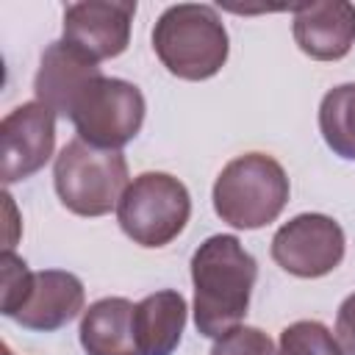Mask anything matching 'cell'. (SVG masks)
<instances>
[{
	"label": "cell",
	"mask_w": 355,
	"mask_h": 355,
	"mask_svg": "<svg viewBox=\"0 0 355 355\" xmlns=\"http://www.w3.org/2000/svg\"><path fill=\"white\" fill-rule=\"evenodd\" d=\"M258 263L230 233L208 236L191 255L194 324L205 338H222L247 316Z\"/></svg>",
	"instance_id": "obj_1"
},
{
	"label": "cell",
	"mask_w": 355,
	"mask_h": 355,
	"mask_svg": "<svg viewBox=\"0 0 355 355\" xmlns=\"http://www.w3.org/2000/svg\"><path fill=\"white\" fill-rule=\"evenodd\" d=\"M153 50L175 78L208 80L225 67L230 39L214 6L178 3L155 19Z\"/></svg>",
	"instance_id": "obj_2"
},
{
	"label": "cell",
	"mask_w": 355,
	"mask_h": 355,
	"mask_svg": "<svg viewBox=\"0 0 355 355\" xmlns=\"http://www.w3.org/2000/svg\"><path fill=\"white\" fill-rule=\"evenodd\" d=\"M288 175L266 153H244L222 166L214 180V211L236 230H258L275 222L288 202Z\"/></svg>",
	"instance_id": "obj_3"
},
{
	"label": "cell",
	"mask_w": 355,
	"mask_h": 355,
	"mask_svg": "<svg viewBox=\"0 0 355 355\" xmlns=\"http://www.w3.org/2000/svg\"><path fill=\"white\" fill-rule=\"evenodd\" d=\"M128 161L119 150H100L83 139L61 147L53 164V186L61 205L78 216H105L128 189Z\"/></svg>",
	"instance_id": "obj_4"
},
{
	"label": "cell",
	"mask_w": 355,
	"mask_h": 355,
	"mask_svg": "<svg viewBox=\"0 0 355 355\" xmlns=\"http://www.w3.org/2000/svg\"><path fill=\"white\" fill-rule=\"evenodd\" d=\"M191 216V194L169 172H141L136 175L119 205L116 222L122 233L147 250L166 247L175 241Z\"/></svg>",
	"instance_id": "obj_5"
},
{
	"label": "cell",
	"mask_w": 355,
	"mask_h": 355,
	"mask_svg": "<svg viewBox=\"0 0 355 355\" xmlns=\"http://www.w3.org/2000/svg\"><path fill=\"white\" fill-rule=\"evenodd\" d=\"M144 114L147 103L136 83L97 75L72 103L69 119L78 130V139L86 144L100 150H122L141 130Z\"/></svg>",
	"instance_id": "obj_6"
},
{
	"label": "cell",
	"mask_w": 355,
	"mask_h": 355,
	"mask_svg": "<svg viewBox=\"0 0 355 355\" xmlns=\"http://www.w3.org/2000/svg\"><path fill=\"white\" fill-rule=\"evenodd\" d=\"M269 250L283 272L313 280L330 275L344 261L347 239L333 216L297 214L294 219H288L275 230Z\"/></svg>",
	"instance_id": "obj_7"
},
{
	"label": "cell",
	"mask_w": 355,
	"mask_h": 355,
	"mask_svg": "<svg viewBox=\"0 0 355 355\" xmlns=\"http://www.w3.org/2000/svg\"><path fill=\"white\" fill-rule=\"evenodd\" d=\"M55 150V114L39 103H22L0 122V178L6 186L36 175Z\"/></svg>",
	"instance_id": "obj_8"
},
{
	"label": "cell",
	"mask_w": 355,
	"mask_h": 355,
	"mask_svg": "<svg viewBox=\"0 0 355 355\" xmlns=\"http://www.w3.org/2000/svg\"><path fill=\"white\" fill-rule=\"evenodd\" d=\"M136 3L130 0H83L64 11V42L89 58L108 61L128 50Z\"/></svg>",
	"instance_id": "obj_9"
},
{
	"label": "cell",
	"mask_w": 355,
	"mask_h": 355,
	"mask_svg": "<svg viewBox=\"0 0 355 355\" xmlns=\"http://www.w3.org/2000/svg\"><path fill=\"white\" fill-rule=\"evenodd\" d=\"M297 47L313 61H338L355 44V6L347 0H313L291 8Z\"/></svg>",
	"instance_id": "obj_10"
},
{
	"label": "cell",
	"mask_w": 355,
	"mask_h": 355,
	"mask_svg": "<svg viewBox=\"0 0 355 355\" xmlns=\"http://www.w3.org/2000/svg\"><path fill=\"white\" fill-rule=\"evenodd\" d=\"M86 302V291L78 275L67 269H42L33 272L31 288L14 313V322L33 333H53L69 324Z\"/></svg>",
	"instance_id": "obj_11"
},
{
	"label": "cell",
	"mask_w": 355,
	"mask_h": 355,
	"mask_svg": "<svg viewBox=\"0 0 355 355\" xmlns=\"http://www.w3.org/2000/svg\"><path fill=\"white\" fill-rule=\"evenodd\" d=\"M97 75L103 72L94 58L80 53L69 42L58 39L47 44L42 53V61L33 78V92H36V100L44 103L55 116H69L72 103L78 100L83 86Z\"/></svg>",
	"instance_id": "obj_12"
},
{
	"label": "cell",
	"mask_w": 355,
	"mask_h": 355,
	"mask_svg": "<svg viewBox=\"0 0 355 355\" xmlns=\"http://www.w3.org/2000/svg\"><path fill=\"white\" fill-rule=\"evenodd\" d=\"M136 302L128 297H103L80 316V347L86 355H141L136 341Z\"/></svg>",
	"instance_id": "obj_13"
},
{
	"label": "cell",
	"mask_w": 355,
	"mask_h": 355,
	"mask_svg": "<svg viewBox=\"0 0 355 355\" xmlns=\"http://www.w3.org/2000/svg\"><path fill=\"white\" fill-rule=\"evenodd\" d=\"M189 305L180 291L161 288L136 302V341L141 355H172L186 330Z\"/></svg>",
	"instance_id": "obj_14"
},
{
	"label": "cell",
	"mask_w": 355,
	"mask_h": 355,
	"mask_svg": "<svg viewBox=\"0 0 355 355\" xmlns=\"http://www.w3.org/2000/svg\"><path fill=\"white\" fill-rule=\"evenodd\" d=\"M319 130L338 158L355 161V83H341L324 92L319 103Z\"/></svg>",
	"instance_id": "obj_15"
},
{
	"label": "cell",
	"mask_w": 355,
	"mask_h": 355,
	"mask_svg": "<svg viewBox=\"0 0 355 355\" xmlns=\"http://www.w3.org/2000/svg\"><path fill=\"white\" fill-rule=\"evenodd\" d=\"M277 355H344V349L327 324L316 319H300L283 327Z\"/></svg>",
	"instance_id": "obj_16"
},
{
	"label": "cell",
	"mask_w": 355,
	"mask_h": 355,
	"mask_svg": "<svg viewBox=\"0 0 355 355\" xmlns=\"http://www.w3.org/2000/svg\"><path fill=\"white\" fill-rule=\"evenodd\" d=\"M0 277H3V300H0V311L3 316L14 319V313L19 311L28 288H31V280H33V272L28 269V263L14 255L11 250H3L0 255Z\"/></svg>",
	"instance_id": "obj_17"
},
{
	"label": "cell",
	"mask_w": 355,
	"mask_h": 355,
	"mask_svg": "<svg viewBox=\"0 0 355 355\" xmlns=\"http://www.w3.org/2000/svg\"><path fill=\"white\" fill-rule=\"evenodd\" d=\"M211 355H277V349L263 330L239 324L214 341Z\"/></svg>",
	"instance_id": "obj_18"
},
{
	"label": "cell",
	"mask_w": 355,
	"mask_h": 355,
	"mask_svg": "<svg viewBox=\"0 0 355 355\" xmlns=\"http://www.w3.org/2000/svg\"><path fill=\"white\" fill-rule=\"evenodd\" d=\"M336 341L341 344L344 355H355V294H349L336 313Z\"/></svg>",
	"instance_id": "obj_19"
},
{
	"label": "cell",
	"mask_w": 355,
	"mask_h": 355,
	"mask_svg": "<svg viewBox=\"0 0 355 355\" xmlns=\"http://www.w3.org/2000/svg\"><path fill=\"white\" fill-rule=\"evenodd\" d=\"M3 355H14V352H11V349H8V347H3Z\"/></svg>",
	"instance_id": "obj_20"
}]
</instances>
